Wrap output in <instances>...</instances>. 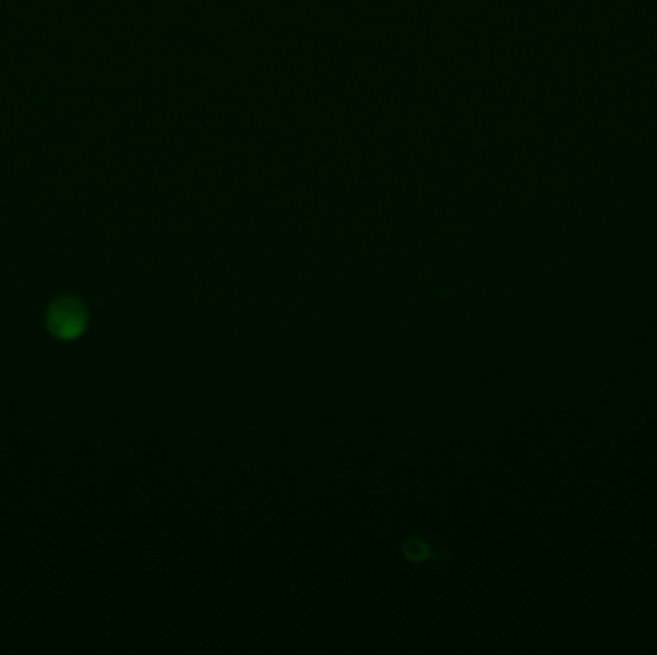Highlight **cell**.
<instances>
[{"instance_id":"cell-1","label":"cell","mask_w":657,"mask_h":655,"mask_svg":"<svg viewBox=\"0 0 657 655\" xmlns=\"http://www.w3.org/2000/svg\"><path fill=\"white\" fill-rule=\"evenodd\" d=\"M47 325L54 337L62 340L77 339L87 327V310L72 296L58 298L50 306Z\"/></svg>"}]
</instances>
